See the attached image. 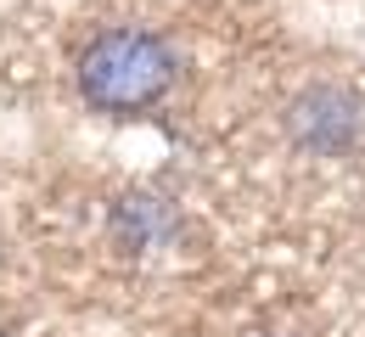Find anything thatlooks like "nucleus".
Masks as SVG:
<instances>
[{"mask_svg": "<svg viewBox=\"0 0 365 337\" xmlns=\"http://www.w3.org/2000/svg\"><path fill=\"white\" fill-rule=\"evenodd\" d=\"M180 79V56L163 34L140 28V23H113L85 40L79 62H73V85L91 113L107 118H135L152 113L158 101L175 90Z\"/></svg>", "mask_w": 365, "mask_h": 337, "instance_id": "1", "label": "nucleus"}, {"mask_svg": "<svg viewBox=\"0 0 365 337\" xmlns=\"http://www.w3.org/2000/svg\"><path fill=\"white\" fill-rule=\"evenodd\" d=\"M365 130V107L343 85H309L287 101V135L315 157H343Z\"/></svg>", "mask_w": 365, "mask_h": 337, "instance_id": "2", "label": "nucleus"}, {"mask_svg": "<svg viewBox=\"0 0 365 337\" xmlns=\"http://www.w3.org/2000/svg\"><path fill=\"white\" fill-rule=\"evenodd\" d=\"M0 337H11V332H6V326H0Z\"/></svg>", "mask_w": 365, "mask_h": 337, "instance_id": "3", "label": "nucleus"}]
</instances>
